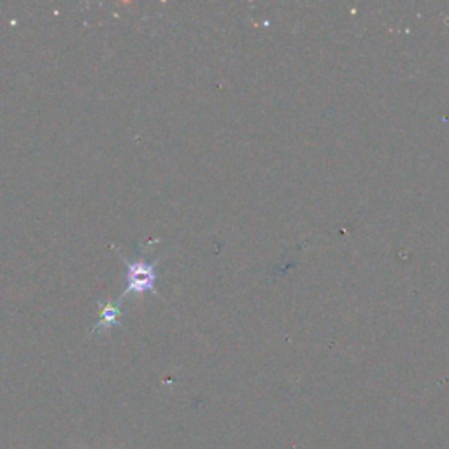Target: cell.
Instances as JSON below:
<instances>
[{"instance_id":"6da1fadb","label":"cell","mask_w":449,"mask_h":449,"mask_svg":"<svg viewBox=\"0 0 449 449\" xmlns=\"http://www.w3.org/2000/svg\"><path fill=\"white\" fill-rule=\"evenodd\" d=\"M156 262H129L125 260L127 265V288L123 291L122 297H127L130 293H156Z\"/></svg>"},{"instance_id":"7a4b0ae2","label":"cell","mask_w":449,"mask_h":449,"mask_svg":"<svg viewBox=\"0 0 449 449\" xmlns=\"http://www.w3.org/2000/svg\"><path fill=\"white\" fill-rule=\"evenodd\" d=\"M122 301H123V297L119 298L118 302H109L107 305H104V309H102V313H100V321H98L97 327H95L93 334L107 330V328H111L112 325L118 323L119 304H122Z\"/></svg>"}]
</instances>
